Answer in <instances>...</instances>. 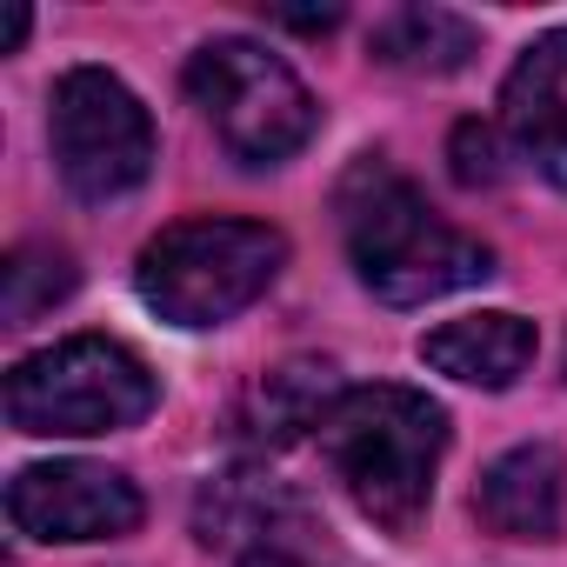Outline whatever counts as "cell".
<instances>
[{"label":"cell","mask_w":567,"mask_h":567,"mask_svg":"<svg viewBox=\"0 0 567 567\" xmlns=\"http://www.w3.org/2000/svg\"><path fill=\"white\" fill-rule=\"evenodd\" d=\"M334 214H341V240L361 288L388 308H427L441 295L481 288L494 274V247L441 220L427 194L408 174H394L381 154H361L341 174Z\"/></svg>","instance_id":"obj_1"},{"label":"cell","mask_w":567,"mask_h":567,"mask_svg":"<svg viewBox=\"0 0 567 567\" xmlns=\"http://www.w3.org/2000/svg\"><path fill=\"white\" fill-rule=\"evenodd\" d=\"M321 461L334 467L341 494L388 534H414L427 501H434V474L447 454V408L427 401L421 388L401 381H368V388H341V401L328 408V421L315 427Z\"/></svg>","instance_id":"obj_2"},{"label":"cell","mask_w":567,"mask_h":567,"mask_svg":"<svg viewBox=\"0 0 567 567\" xmlns=\"http://www.w3.org/2000/svg\"><path fill=\"white\" fill-rule=\"evenodd\" d=\"M288 267V234L267 220H174L161 227L141 260L134 288L174 328H220L247 315Z\"/></svg>","instance_id":"obj_3"},{"label":"cell","mask_w":567,"mask_h":567,"mask_svg":"<svg viewBox=\"0 0 567 567\" xmlns=\"http://www.w3.org/2000/svg\"><path fill=\"white\" fill-rule=\"evenodd\" d=\"M161 408L154 368L107 334H74L61 348L28 354L8 374V421L34 441H87V434H127Z\"/></svg>","instance_id":"obj_4"},{"label":"cell","mask_w":567,"mask_h":567,"mask_svg":"<svg viewBox=\"0 0 567 567\" xmlns=\"http://www.w3.org/2000/svg\"><path fill=\"white\" fill-rule=\"evenodd\" d=\"M187 94L240 167L295 161L321 127V101L308 94V81L280 54H267L260 41H240V34L207 41L187 61Z\"/></svg>","instance_id":"obj_5"},{"label":"cell","mask_w":567,"mask_h":567,"mask_svg":"<svg viewBox=\"0 0 567 567\" xmlns=\"http://www.w3.org/2000/svg\"><path fill=\"white\" fill-rule=\"evenodd\" d=\"M48 147L81 200H121L154 174V114L107 68H68L48 94Z\"/></svg>","instance_id":"obj_6"},{"label":"cell","mask_w":567,"mask_h":567,"mask_svg":"<svg viewBox=\"0 0 567 567\" xmlns=\"http://www.w3.org/2000/svg\"><path fill=\"white\" fill-rule=\"evenodd\" d=\"M147 514L141 487L121 467L101 461H48V467H21L8 481V520L28 540L48 547H87V540H121L134 534Z\"/></svg>","instance_id":"obj_7"},{"label":"cell","mask_w":567,"mask_h":567,"mask_svg":"<svg viewBox=\"0 0 567 567\" xmlns=\"http://www.w3.org/2000/svg\"><path fill=\"white\" fill-rule=\"evenodd\" d=\"M501 134L547 187H567V28L540 34L501 81Z\"/></svg>","instance_id":"obj_8"},{"label":"cell","mask_w":567,"mask_h":567,"mask_svg":"<svg viewBox=\"0 0 567 567\" xmlns=\"http://www.w3.org/2000/svg\"><path fill=\"white\" fill-rule=\"evenodd\" d=\"M560 507H567V461L547 441L507 447L474 487V514L501 540H554L560 534Z\"/></svg>","instance_id":"obj_9"},{"label":"cell","mask_w":567,"mask_h":567,"mask_svg":"<svg viewBox=\"0 0 567 567\" xmlns=\"http://www.w3.org/2000/svg\"><path fill=\"white\" fill-rule=\"evenodd\" d=\"M341 401V381H334V361H315V354H295V361H280L267 368L240 408H234V441L240 447H288L301 434H315L328 421V408Z\"/></svg>","instance_id":"obj_10"},{"label":"cell","mask_w":567,"mask_h":567,"mask_svg":"<svg viewBox=\"0 0 567 567\" xmlns=\"http://www.w3.org/2000/svg\"><path fill=\"white\" fill-rule=\"evenodd\" d=\"M534 348H540L534 321H520V315H507V308L461 315V321H441L434 334H421V361H427L434 374H447V381H461V388H487V394L514 388V381L527 374Z\"/></svg>","instance_id":"obj_11"},{"label":"cell","mask_w":567,"mask_h":567,"mask_svg":"<svg viewBox=\"0 0 567 567\" xmlns=\"http://www.w3.org/2000/svg\"><path fill=\"white\" fill-rule=\"evenodd\" d=\"M368 54L381 68H401V74H454L481 54V28L467 14H447V8H401L374 28Z\"/></svg>","instance_id":"obj_12"},{"label":"cell","mask_w":567,"mask_h":567,"mask_svg":"<svg viewBox=\"0 0 567 567\" xmlns=\"http://www.w3.org/2000/svg\"><path fill=\"white\" fill-rule=\"evenodd\" d=\"M81 288V267L68 247L54 240H21L8 254V267H0V315H8V328H28L41 321L54 301H68Z\"/></svg>","instance_id":"obj_13"},{"label":"cell","mask_w":567,"mask_h":567,"mask_svg":"<svg viewBox=\"0 0 567 567\" xmlns=\"http://www.w3.org/2000/svg\"><path fill=\"white\" fill-rule=\"evenodd\" d=\"M447 161H454L461 187H494L501 181V134L481 127V121H461L454 141H447Z\"/></svg>","instance_id":"obj_14"},{"label":"cell","mask_w":567,"mask_h":567,"mask_svg":"<svg viewBox=\"0 0 567 567\" xmlns=\"http://www.w3.org/2000/svg\"><path fill=\"white\" fill-rule=\"evenodd\" d=\"M240 567H308V560H301V554H288V547H254Z\"/></svg>","instance_id":"obj_15"},{"label":"cell","mask_w":567,"mask_h":567,"mask_svg":"<svg viewBox=\"0 0 567 567\" xmlns=\"http://www.w3.org/2000/svg\"><path fill=\"white\" fill-rule=\"evenodd\" d=\"M21 41H28V8H14V14H8V54H14Z\"/></svg>","instance_id":"obj_16"}]
</instances>
